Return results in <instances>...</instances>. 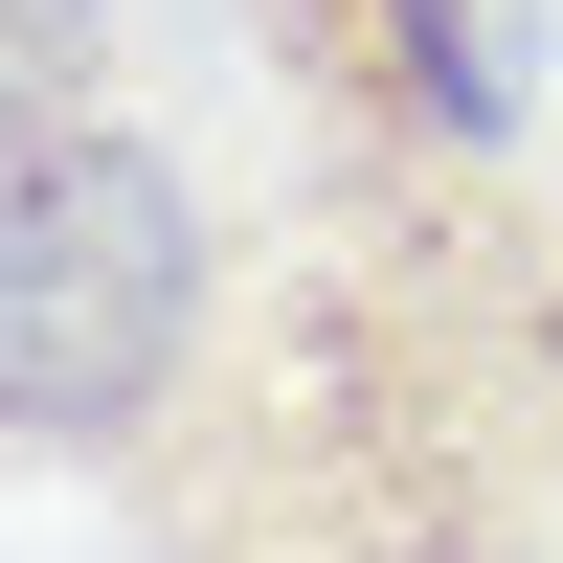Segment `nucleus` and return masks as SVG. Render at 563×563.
<instances>
[{"label": "nucleus", "instance_id": "obj_1", "mask_svg": "<svg viewBox=\"0 0 563 563\" xmlns=\"http://www.w3.org/2000/svg\"><path fill=\"white\" fill-rule=\"evenodd\" d=\"M135 563H563V451L496 294V180L316 158L113 474Z\"/></svg>", "mask_w": 563, "mask_h": 563}, {"label": "nucleus", "instance_id": "obj_2", "mask_svg": "<svg viewBox=\"0 0 563 563\" xmlns=\"http://www.w3.org/2000/svg\"><path fill=\"white\" fill-rule=\"evenodd\" d=\"M249 225L158 158V135H90V158L0 180V496L23 474H135V429L180 406L225 316Z\"/></svg>", "mask_w": 563, "mask_h": 563}, {"label": "nucleus", "instance_id": "obj_3", "mask_svg": "<svg viewBox=\"0 0 563 563\" xmlns=\"http://www.w3.org/2000/svg\"><path fill=\"white\" fill-rule=\"evenodd\" d=\"M249 45L361 180H519L563 90V0H249Z\"/></svg>", "mask_w": 563, "mask_h": 563}, {"label": "nucleus", "instance_id": "obj_4", "mask_svg": "<svg viewBox=\"0 0 563 563\" xmlns=\"http://www.w3.org/2000/svg\"><path fill=\"white\" fill-rule=\"evenodd\" d=\"M90 135H135V45H113V0H0V180L90 158Z\"/></svg>", "mask_w": 563, "mask_h": 563}, {"label": "nucleus", "instance_id": "obj_5", "mask_svg": "<svg viewBox=\"0 0 563 563\" xmlns=\"http://www.w3.org/2000/svg\"><path fill=\"white\" fill-rule=\"evenodd\" d=\"M496 294H519V384H541V451H563V135L496 180Z\"/></svg>", "mask_w": 563, "mask_h": 563}]
</instances>
